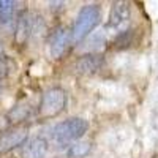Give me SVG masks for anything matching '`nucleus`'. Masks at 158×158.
<instances>
[{
	"label": "nucleus",
	"instance_id": "f257e3e1",
	"mask_svg": "<svg viewBox=\"0 0 158 158\" xmlns=\"http://www.w3.org/2000/svg\"><path fill=\"white\" fill-rule=\"evenodd\" d=\"M101 21V8L98 5H85L81 8L79 15L73 24L71 29V41L73 44L81 43L84 38H87L92 30H95V27Z\"/></svg>",
	"mask_w": 158,
	"mask_h": 158
},
{
	"label": "nucleus",
	"instance_id": "f03ea898",
	"mask_svg": "<svg viewBox=\"0 0 158 158\" xmlns=\"http://www.w3.org/2000/svg\"><path fill=\"white\" fill-rule=\"evenodd\" d=\"M89 130V122L81 117H71L60 123H57L52 130V139L60 146H68L70 142L81 139Z\"/></svg>",
	"mask_w": 158,
	"mask_h": 158
},
{
	"label": "nucleus",
	"instance_id": "7ed1b4c3",
	"mask_svg": "<svg viewBox=\"0 0 158 158\" xmlns=\"http://www.w3.org/2000/svg\"><path fill=\"white\" fill-rule=\"evenodd\" d=\"M68 103V95L62 87H51L48 89L40 101L38 108V115L41 118H52L62 114L67 108Z\"/></svg>",
	"mask_w": 158,
	"mask_h": 158
},
{
	"label": "nucleus",
	"instance_id": "20e7f679",
	"mask_svg": "<svg viewBox=\"0 0 158 158\" xmlns=\"http://www.w3.org/2000/svg\"><path fill=\"white\" fill-rule=\"evenodd\" d=\"M70 44H73L71 30H67L65 27H62V25L56 27L54 32L49 35V52L54 59L63 57V54L68 51Z\"/></svg>",
	"mask_w": 158,
	"mask_h": 158
},
{
	"label": "nucleus",
	"instance_id": "39448f33",
	"mask_svg": "<svg viewBox=\"0 0 158 158\" xmlns=\"http://www.w3.org/2000/svg\"><path fill=\"white\" fill-rule=\"evenodd\" d=\"M29 141V130L25 127L11 128L0 136V153H8L13 149L22 147Z\"/></svg>",
	"mask_w": 158,
	"mask_h": 158
},
{
	"label": "nucleus",
	"instance_id": "423d86ee",
	"mask_svg": "<svg viewBox=\"0 0 158 158\" xmlns=\"http://www.w3.org/2000/svg\"><path fill=\"white\" fill-rule=\"evenodd\" d=\"M103 57L97 52H90V54L81 56L76 60V71L79 74H95L101 67H103Z\"/></svg>",
	"mask_w": 158,
	"mask_h": 158
},
{
	"label": "nucleus",
	"instance_id": "0eeeda50",
	"mask_svg": "<svg viewBox=\"0 0 158 158\" xmlns=\"http://www.w3.org/2000/svg\"><path fill=\"white\" fill-rule=\"evenodd\" d=\"M32 36V15L29 11H21L15 25V41L24 44Z\"/></svg>",
	"mask_w": 158,
	"mask_h": 158
},
{
	"label": "nucleus",
	"instance_id": "6e6552de",
	"mask_svg": "<svg viewBox=\"0 0 158 158\" xmlns=\"http://www.w3.org/2000/svg\"><path fill=\"white\" fill-rule=\"evenodd\" d=\"M48 152V141L44 138H32L21 147L22 158H43Z\"/></svg>",
	"mask_w": 158,
	"mask_h": 158
},
{
	"label": "nucleus",
	"instance_id": "1a4fd4ad",
	"mask_svg": "<svg viewBox=\"0 0 158 158\" xmlns=\"http://www.w3.org/2000/svg\"><path fill=\"white\" fill-rule=\"evenodd\" d=\"M130 19V6L127 2H115L111 8L109 13V21H108V27H120L122 24H125Z\"/></svg>",
	"mask_w": 158,
	"mask_h": 158
},
{
	"label": "nucleus",
	"instance_id": "9d476101",
	"mask_svg": "<svg viewBox=\"0 0 158 158\" xmlns=\"http://www.w3.org/2000/svg\"><path fill=\"white\" fill-rule=\"evenodd\" d=\"M92 150V142L89 141H79V142H74L68 147L67 150V155L70 158H84L90 153Z\"/></svg>",
	"mask_w": 158,
	"mask_h": 158
},
{
	"label": "nucleus",
	"instance_id": "9b49d317",
	"mask_svg": "<svg viewBox=\"0 0 158 158\" xmlns=\"http://www.w3.org/2000/svg\"><path fill=\"white\" fill-rule=\"evenodd\" d=\"M15 8H16V2H13V0H0V24L2 25H6L13 21Z\"/></svg>",
	"mask_w": 158,
	"mask_h": 158
},
{
	"label": "nucleus",
	"instance_id": "f8f14e48",
	"mask_svg": "<svg viewBox=\"0 0 158 158\" xmlns=\"http://www.w3.org/2000/svg\"><path fill=\"white\" fill-rule=\"evenodd\" d=\"M30 114V108L27 106H16V108H13L8 114V118L13 122H21V120H25V118L29 117Z\"/></svg>",
	"mask_w": 158,
	"mask_h": 158
},
{
	"label": "nucleus",
	"instance_id": "ddd939ff",
	"mask_svg": "<svg viewBox=\"0 0 158 158\" xmlns=\"http://www.w3.org/2000/svg\"><path fill=\"white\" fill-rule=\"evenodd\" d=\"M131 36H133V32L131 30H123L118 33V36L115 38V49H125L131 44Z\"/></svg>",
	"mask_w": 158,
	"mask_h": 158
},
{
	"label": "nucleus",
	"instance_id": "4468645a",
	"mask_svg": "<svg viewBox=\"0 0 158 158\" xmlns=\"http://www.w3.org/2000/svg\"><path fill=\"white\" fill-rule=\"evenodd\" d=\"M10 73H11V62L3 54V56H0V81L5 79V77H8Z\"/></svg>",
	"mask_w": 158,
	"mask_h": 158
},
{
	"label": "nucleus",
	"instance_id": "2eb2a0df",
	"mask_svg": "<svg viewBox=\"0 0 158 158\" xmlns=\"http://www.w3.org/2000/svg\"><path fill=\"white\" fill-rule=\"evenodd\" d=\"M63 5H65L63 2H51L49 3V6H51L52 11H62L63 10Z\"/></svg>",
	"mask_w": 158,
	"mask_h": 158
}]
</instances>
